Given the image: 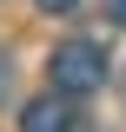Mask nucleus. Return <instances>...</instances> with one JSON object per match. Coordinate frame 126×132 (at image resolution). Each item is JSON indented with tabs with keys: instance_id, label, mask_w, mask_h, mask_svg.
Masks as SVG:
<instances>
[{
	"instance_id": "nucleus-1",
	"label": "nucleus",
	"mask_w": 126,
	"mask_h": 132,
	"mask_svg": "<svg viewBox=\"0 0 126 132\" xmlns=\"http://www.w3.org/2000/svg\"><path fill=\"white\" fill-rule=\"evenodd\" d=\"M47 73H53V93H73V99L100 93L106 86V53H100V40H60Z\"/></svg>"
},
{
	"instance_id": "nucleus-2",
	"label": "nucleus",
	"mask_w": 126,
	"mask_h": 132,
	"mask_svg": "<svg viewBox=\"0 0 126 132\" xmlns=\"http://www.w3.org/2000/svg\"><path fill=\"white\" fill-rule=\"evenodd\" d=\"M66 126H73L66 93H47V99H27L20 106V132H66Z\"/></svg>"
},
{
	"instance_id": "nucleus-3",
	"label": "nucleus",
	"mask_w": 126,
	"mask_h": 132,
	"mask_svg": "<svg viewBox=\"0 0 126 132\" xmlns=\"http://www.w3.org/2000/svg\"><path fill=\"white\" fill-rule=\"evenodd\" d=\"M33 7H40V13H73L80 0H33Z\"/></svg>"
},
{
	"instance_id": "nucleus-4",
	"label": "nucleus",
	"mask_w": 126,
	"mask_h": 132,
	"mask_svg": "<svg viewBox=\"0 0 126 132\" xmlns=\"http://www.w3.org/2000/svg\"><path fill=\"white\" fill-rule=\"evenodd\" d=\"M100 7H106V20H113V27H126V0H100Z\"/></svg>"
},
{
	"instance_id": "nucleus-5",
	"label": "nucleus",
	"mask_w": 126,
	"mask_h": 132,
	"mask_svg": "<svg viewBox=\"0 0 126 132\" xmlns=\"http://www.w3.org/2000/svg\"><path fill=\"white\" fill-rule=\"evenodd\" d=\"M7 73H13V66H7V53H0V99H7Z\"/></svg>"
},
{
	"instance_id": "nucleus-6",
	"label": "nucleus",
	"mask_w": 126,
	"mask_h": 132,
	"mask_svg": "<svg viewBox=\"0 0 126 132\" xmlns=\"http://www.w3.org/2000/svg\"><path fill=\"white\" fill-rule=\"evenodd\" d=\"M120 93H126V86H120Z\"/></svg>"
}]
</instances>
